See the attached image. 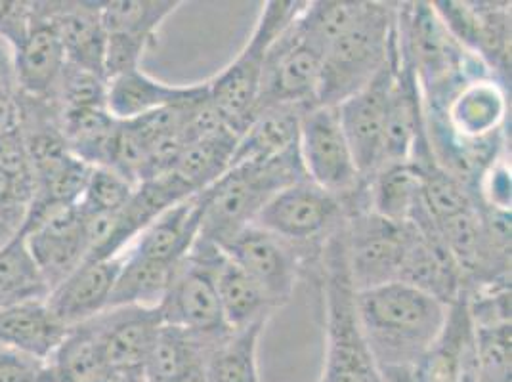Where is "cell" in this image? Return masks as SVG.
Segmentation results:
<instances>
[{"mask_svg":"<svg viewBox=\"0 0 512 382\" xmlns=\"http://www.w3.org/2000/svg\"><path fill=\"white\" fill-rule=\"evenodd\" d=\"M174 266L130 255L125 251L123 266L115 279L106 310L125 306L157 308L167 293Z\"/></svg>","mask_w":512,"mask_h":382,"instance_id":"cell-26","label":"cell"},{"mask_svg":"<svg viewBox=\"0 0 512 382\" xmlns=\"http://www.w3.org/2000/svg\"><path fill=\"white\" fill-rule=\"evenodd\" d=\"M222 337L224 335H199L163 323L151 346L150 356L144 363L146 382H172L193 367L203 365L211 348Z\"/></svg>","mask_w":512,"mask_h":382,"instance_id":"cell-22","label":"cell"},{"mask_svg":"<svg viewBox=\"0 0 512 382\" xmlns=\"http://www.w3.org/2000/svg\"><path fill=\"white\" fill-rule=\"evenodd\" d=\"M448 310L440 300L398 281L358 293L363 335L381 371L417 367L440 337Z\"/></svg>","mask_w":512,"mask_h":382,"instance_id":"cell-1","label":"cell"},{"mask_svg":"<svg viewBox=\"0 0 512 382\" xmlns=\"http://www.w3.org/2000/svg\"><path fill=\"white\" fill-rule=\"evenodd\" d=\"M43 6L62 41L67 64L77 65L106 79L107 33L100 16V2H52Z\"/></svg>","mask_w":512,"mask_h":382,"instance_id":"cell-17","label":"cell"},{"mask_svg":"<svg viewBox=\"0 0 512 382\" xmlns=\"http://www.w3.org/2000/svg\"><path fill=\"white\" fill-rule=\"evenodd\" d=\"M304 111L306 107L299 106L258 109L249 125L237 136L232 167L241 163L268 161L299 148L300 119Z\"/></svg>","mask_w":512,"mask_h":382,"instance_id":"cell-21","label":"cell"},{"mask_svg":"<svg viewBox=\"0 0 512 382\" xmlns=\"http://www.w3.org/2000/svg\"><path fill=\"white\" fill-rule=\"evenodd\" d=\"M342 220L341 201L312 180L302 178L266 203L256 216L255 226L297 247L321 253L325 239L337 230Z\"/></svg>","mask_w":512,"mask_h":382,"instance_id":"cell-9","label":"cell"},{"mask_svg":"<svg viewBox=\"0 0 512 382\" xmlns=\"http://www.w3.org/2000/svg\"><path fill=\"white\" fill-rule=\"evenodd\" d=\"M266 323L268 319H260L230 331L214 344L203 363L209 382H260L258 340Z\"/></svg>","mask_w":512,"mask_h":382,"instance_id":"cell-25","label":"cell"},{"mask_svg":"<svg viewBox=\"0 0 512 382\" xmlns=\"http://www.w3.org/2000/svg\"><path fill=\"white\" fill-rule=\"evenodd\" d=\"M344 232L348 268L358 293L398 281L406 222H390L365 207L346 214Z\"/></svg>","mask_w":512,"mask_h":382,"instance_id":"cell-11","label":"cell"},{"mask_svg":"<svg viewBox=\"0 0 512 382\" xmlns=\"http://www.w3.org/2000/svg\"><path fill=\"white\" fill-rule=\"evenodd\" d=\"M123 255L107 260H85L71 276L46 295V304L65 329L96 318L107 308Z\"/></svg>","mask_w":512,"mask_h":382,"instance_id":"cell-15","label":"cell"},{"mask_svg":"<svg viewBox=\"0 0 512 382\" xmlns=\"http://www.w3.org/2000/svg\"><path fill=\"white\" fill-rule=\"evenodd\" d=\"M398 39V2H363L360 16L325 52L318 106L337 107L383 69Z\"/></svg>","mask_w":512,"mask_h":382,"instance_id":"cell-4","label":"cell"},{"mask_svg":"<svg viewBox=\"0 0 512 382\" xmlns=\"http://www.w3.org/2000/svg\"><path fill=\"white\" fill-rule=\"evenodd\" d=\"M306 2L270 0L262 6L260 18L243 50L222 69L209 85V96L226 125L239 136L255 113L264 65L272 44L300 14Z\"/></svg>","mask_w":512,"mask_h":382,"instance_id":"cell-5","label":"cell"},{"mask_svg":"<svg viewBox=\"0 0 512 382\" xmlns=\"http://www.w3.org/2000/svg\"><path fill=\"white\" fill-rule=\"evenodd\" d=\"M172 382H209V379H207L205 367H203V365H197V367L186 371L184 375H180L178 379H174Z\"/></svg>","mask_w":512,"mask_h":382,"instance_id":"cell-38","label":"cell"},{"mask_svg":"<svg viewBox=\"0 0 512 382\" xmlns=\"http://www.w3.org/2000/svg\"><path fill=\"white\" fill-rule=\"evenodd\" d=\"M134 190L136 184L121 172L111 167H92L79 209L83 213H117L127 205Z\"/></svg>","mask_w":512,"mask_h":382,"instance_id":"cell-32","label":"cell"},{"mask_svg":"<svg viewBox=\"0 0 512 382\" xmlns=\"http://www.w3.org/2000/svg\"><path fill=\"white\" fill-rule=\"evenodd\" d=\"M369 209L390 222H409L421 203V172L413 161L384 165L367 182Z\"/></svg>","mask_w":512,"mask_h":382,"instance_id":"cell-24","label":"cell"},{"mask_svg":"<svg viewBox=\"0 0 512 382\" xmlns=\"http://www.w3.org/2000/svg\"><path fill=\"white\" fill-rule=\"evenodd\" d=\"M35 191L18 184L0 170V222L20 232Z\"/></svg>","mask_w":512,"mask_h":382,"instance_id":"cell-34","label":"cell"},{"mask_svg":"<svg viewBox=\"0 0 512 382\" xmlns=\"http://www.w3.org/2000/svg\"><path fill=\"white\" fill-rule=\"evenodd\" d=\"M14 77V64L0 48V134L20 127V96Z\"/></svg>","mask_w":512,"mask_h":382,"instance_id":"cell-35","label":"cell"},{"mask_svg":"<svg viewBox=\"0 0 512 382\" xmlns=\"http://www.w3.org/2000/svg\"><path fill=\"white\" fill-rule=\"evenodd\" d=\"M52 102L60 113L77 109H106V79L77 65L65 64L54 88Z\"/></svg>","mask_w":512,"mask_h":382,"instance_id":"cell-30","label":"cell"},{"mask_svg":"<svg viewBox=\"0 0 512 382\" xmlns=\"http://www.w3.org/2000/svg\"><path fill=\"white\" fill-rule=\"evenodd\" d=\"M67 331L44 298H25L0 308V344L35 360H48Z\"/></svg>","mask_w":512,"mask_h":382,"instance_id":"cell-18","label":"cell"},{"mask_svg":"<svg viewBox=\"0 0 512 382\" xmlns=\"http://www.w3.org/2000/svg\"><path fill=\"white\" fill-rule=\"evenodd\" d=\"M44 361L0 344V382H39Z\"/></svg>","mask_w":512,"mask_h":382,"instance_id":"cell-36","label":"cell"},{"mask_svg":"<svg viewBox=\"0 0 512 382\" xmlns=\"http://www.w3.org/2000/svg\"><path fill=\"white\" fill-rule=\"evenodd\" d=\"M299 16L268 52L255 113L270 106H318L325 48L306 31Z\"/></svg>","mask_w":512,"mask_h":382,"instance_id":"cell-7","label":"cell"},{"mask_svg":"<svg viewBox=\"0 0 512 382\" xmlns=\"http://www.w3.org/2000/svg\"><path fill=\"white\" fill-rule=\"evenodd\" d=\"M12 64L20 96L52 102L67 60L62 41L43 4H33V20L22 41L14 46Z\"/></svg>","mask_w":512,"mask_h":382,"instance_id":"cell-14","label":"cell"},{"mask_svg":"<svg viewBox=\"0 0 512 382\" xmlns=\"http://www.w3.org/2000/svg\"><path fill=\"white\" fill-rule=\"evenodd\" d=\"M2 306H6V304H4V302H0V308H2Z\"/></svg>","mask_w":512,"mask_h":382,"instance_id":"cell-39","label":"cell"},{"mask_svg":"<svg viewBox=\"0 0 512 382\" xmlns=\"http://www.w3.org/2000/svg\"><path fill=\"white\" fill-rule=\"evenodd\" d=\"M451 37L491 73H511V4L503 2H432Z\"/></svg>","mask_w":512,"mask_h":382,"instance_id":"cell-13","label":"cell"},{"mask_svg":"<svg viewBox=\"0 0 512 382\" xmlns=\"http://www.w3.org/2000/svg\"><path fill=\"white\" fill-rule=\"evenodd\" d=\"M220 251L255 281L276 310L293 297L306 262H320L321 255L297 247L255 224L241 230Z\"/></svg>","mask_w":512,"mask_h":382,"instance_id":"cell-10","label":"cell"},{"mask_svg":"<svg viewBox=\"0 0 512 382\" xmlns=\"http://www.w3.org/2000/svg\"><path fill=\"white\" fill-rule=\"evenodd\" d=\"M320 272L327 337L320 382H383L381 369L363 335L358 291L350 276L346 256L344 220L323 243Z\"/></svg>","mask_w":512,"mask_h":382,"instance_id":"cell-2","label":"cell"},{"mask_svg":"<svg viewBox=\"0 0 512 382\" xmlns=\"http://www.w3.org/2000/svg\"><path fill=\"white\" fill-rule=\"evenodd\" d=\"M98 382H146L142 367H107Z\"/></svg>","mask_w":512,"mask_h":382,"instance_id":"cell-37","label":"cell"},{"mask_svg":"<svg viewBox=\"0 0 512 382\" xmlns=\"http://www.w3.org/2000/svg\"><path fill=\"white\" fill-rule=\"evenodd\" d=\"M94 319L107 367H142L163 325L157 308L125 306L104 310Z\"/></svg>","mask_w":512,"mask_h":382,"instance_id":"cell-16","label":"cell"},{"mask_svg":"<svg viewBox=\"0 0 512 382\" xmlns=\"http://www.w3.org/2000/svg\"><path fill=\"white\" fill-rule=\"evenodd\" d=\"M484 382H511V323L472 325Z\"/></svg>","mask_w":512,"mask_h":382,"instance_id":"cell-31","label":"cell"},{"mask_svg":"<svg viewBox=\"0 0 512 382\" xmlns=\"http://www.w3.org/2000/svg\"><path fill=\"white\" fill-rule=\"evenodd\" d=\"M306 178L299 148L268 161L234 165L211 188L197 193L201 203V226L197 241L214 247L226 245L247 226L266 203L291 184Z\"/></svg>","mask_w":512,"mask_h":382,"instance_id":"cell-3","label":"cell"},{"mask_svg":"<svg viewBox=\"0 0 512 382\" xmlns=\"http://www.w3.org/2000/svg\"><path fill=\"white\" fill-rule=\"evenodd\" d=\"M214 283L224 323L230 331L243 329L260 319H270L276 310L255 281L222 251L214 262Z\"/></svg>","mask_w":512,"mask_h":382,"instance_id":"cell-23","label":"cell"},{"mask_svg":"<svg viewBox=\"0 0 512 382\" xmlns=\"http://www.w3.org/2000/svg\"><path fill=\"white\" fill-rule=\"evenodd\" d=\"M398 64H400V48L396 39V46L388 62L375 75V79H371L356 94H352L337 106L344 136L350 144L352 155L365 182L371 180V176L379 170L381 165L386 109H388L390 88L394 83Z\"/></svg>","mask_w":512,"mask_h":382,"instance_id":"cell-12","label":"cell"},{"mask_svg":"<svg viewBox=\"0 0 512 382\" xmlns=\"http://www.w3.org/2000/svg\"><path fill=\"white\" fill-rule=\"evenodd\" d=\"M299 153L306 178L335 195L344 214L369 207L367 182L344 136L337 107L314 106L302 113Z\"/></svg>","mask_w":512,"mask_h":382,"instance_id":"cell-6","label":"cell"},{"mask_svg":"<svg viewBox=\"0 0 512 382\" xmlns=\"http://www.w3.org/2000/svg\"><path fill=\"white\" fill-rule=\"evenodd\" d=\"M178 6V0H109L100 2V16L106 33L155 43L161 25Z\"/></svg>","mask_w":512,"mask_h":382,"instance_id":"cell-29","label":"cell"},{"mask_svg":"<svg viewBox=\"0 0 512 382\" xmlns=\"http://www.w3.org/2000/svg\"><path fill=\"white\" fill-rule=\"evenodd\" d=\"M203 85L172 86L144 73L140 67L106 81V109L119 123L134 121L163 107L192 100Z\"/></svg>","mask_w":512,"mask_h":382,"instance_id":"cell-20","label":"cell"},{"mask_svg":"<svg viewBox=\"0 0 512 382\" xmlns=\"http://www.w3.org/2000/svg\"><path fill=\"white\" fill-rule=\"evenodd\" d=\"M60 127L69 151L90 167H107L119 121L107 109L62 111Z\"/></svg>","mask_w":512,"mask_h":382,"instance_id":"cell-27","label":"cell"},{"mask_svg":"<svg viewBox=\"0 0 512 382\" xmlns=\"http://www.w3.org/2000/svg\"><path fill=\"white\" fill-rule=\"evenodd\" d=\"M235 146L237 134L234 132L186 144L171 174L192 195H197L211 188L220 176L230 170Z\"/></svg>","mask_w":512,"mask_h":382,"instance_id":"cell-28","label":"cell"},{"mask_svg":"<svg viewBox=\"0 0 512 382\" xmlns=\"http://www.w3.org/2000/svg\"><path fill=\"white\" fill-rule=\"evenodd\" d=\"M199 226L201 203L199 197L193 195L159 214L130 243L127 253L174 266L192 251L193 243L199 237Z\"/></svg>","mask_w":512,"mask_h":382,"instance_id":"cell-19","label":"cell"},{"mask_svg":"<svg viewBox=\"0 0 512 382\" xmlns=\"http://www.w3.org/2000/svg\"><path fill=\"white\" fill-rule=\"evenodd\" d=\"M218 253V247L195 241L192 251L174 266L171 283L159 304L163 323L211 337L230 333L214 283Z\"/></svg>","mask_w":512,"mask_h":382,"instance_id":"cell-8","label":"cell"},{"mask_svg":"<svg viewBox=\"0 0 512 382\" xmlns=\"http://www.w3.org/2000/svg\"><path fill=\"white\" fill-rule=\"evenodd\" d=\"M0 170L25 188L37 191L35 174L20 127L0 134Z\"/></svg>","mask_w":512,"mask_h":382,"instance_id":"cell-33","label":"cell"}]
</instances>
